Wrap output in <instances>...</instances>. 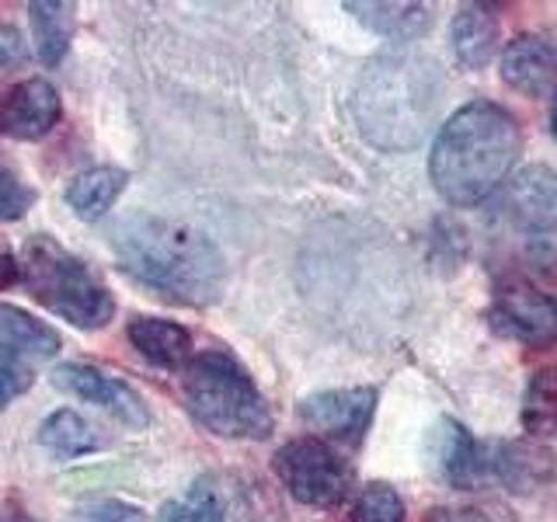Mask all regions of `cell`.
<instances>
[{
    "label": "cell",
    "mask_w": 557,
    "mask_h": 522,
    "mask_svg": "<svg viewBox=\"0 0 557 522\" xmlns=\"http://www.w3.org/2000/svg\"><path fill=\"white\" fill-rule=\"evenodd\" d=\"M74 522H147L144 509L122 498H98L74 512Z\"/></svg>",
    "instance_id": "cell-26"
},
{
    "label": "cell",
    "mask_w": 557,
    "mask_h": 522,
    "mask_svg": "<svg viewBox=\"0 0 557 522\" xmlns=\"http://www.w3.org/2000/svg\"><path fill=\"white\" fill-rule=\"evenodd\" d=\"M60 115H63L60 91L46 77H25L0 95V133L22 139V144L49 136L57 129Z\"/></svg>",
    "instance_id": "cell-11"
},
{
    "label": "cell",
    "mask_w": 557,
    "mask_h": 522,
    "mask_svg": "<svg viewBox=\"0 0 557 522\" xmlns=\"http://www.w3.org/2000/svg\"><path fill=\"white\" fill-rule=\"evenodd\" d=\"M161 522H223L220 495L206 481H199L188 495H182L174 505H168Z\"/></svg>",
    "instance_id": "cell-24"
},
{
    "label": "cell",
    "mask_w": 557,
    "mask_h": 522,
    "mask_svg": "<svg viewBox=\"0 0 557 522\" xmlns=\"http://www.w3.org/2000/svg\"><path fill=\"white\" fill-rule=\"evenodd\" d=\"M17 265H22L28 296H35L66 324L81 331H101L115 318V296L104 286V278L49 234L28 237Z\"/></svg>",
    "instance_id": "cell-5"
},
{
    "label": "cell",
    "mask_w": 557,
    "mask_h": 522,
    "mask_svg": "<svg viewBox=\"0 0 557 522\" xmlns=\"http://www.w3.org/2000/svg\"><path fill=\"white\" fill-rule=\"evenodd\" d=\"M22 60H25L22 35H17L11 25H0V74H8V70H14Z\"/></svg>",
    "instance_id": "cell-28"
},
{
    "label": "cell",
    "mask_w": 557,
    "mask_h": 522,
    "mask_svg": "<svg viewBox=\"0 0 557 522\" xmlns=\"http://www.w3.org/2000/svg\"><path fill=\"white\" fill-rule=\"evenodd\" d=\"M502 80L519 95L540 98L557 80V46L544 35H516L502 49Z\"/></svg>",
    "instance_id": "cell-13"
},
{
    "label": "cell",
    "mask_w": 557,
    "mask_h": 522,
    "mask_svg": "<svg viewBox=\"0 0 557 522\" xmlns=\"http://www.w3.org/2000/svg\"><path fill=\"white\" fill-rule=\"evenodd\" d=\"M32 376L25 370H14V365H0V414L11 408L14 397H22L28 390Z\"/></svg>",
    "instance_id": "cell-27"
},
{
    "label": "cell",
    "mask_w": 557,
    "mask_h": 522,
    "mask_svg": "<svg viewBox=\"0 0 557 522\" xmlns=\"http://www.w3.org/2000/svg\"><path fill=\"white\" fill-rule=\"evenodd\" d=\"M498 220L516 237L519 254L540 272L557 269V171L530 164L502 188Z\"/></svg>",
    "instance_id": "cell-6"
},
{
    "label": "cell",
    "mask_w": 557,
    "mask_h": 522,
    "mask_svg": "<svg viewBox=\"0 0 557 522\" xmlns=\"http://www.w3.org/2000/svg\"><path fill=\"white\" fill-rule=\"evenodd\" d=\"M35 439H39V446L49 449L52 457H60V460L87 457V452H98L104 446L98 428L87 422V418H81L77 411H70V408L52 411L39 425V432H35Z\"/></svg>",
    "instance_id": "cell-21"
},
{
    "label": "cell",
    "mask_w": 557,
    "mask_h": 522,
    "mask_svg": "<svg viewBox=\"0 0 557 522\" xmlns=\"http://www.w3.org/2000/svg\"><path fill=\"white\" fill-rule=\"evenodd\" d=\"M443 87V66L425 52H380L352 87V115L362 139L383 153L414 150L440 115Z\"/></svg>",
    "instance_id": "cell-2"
},
{
    "label": "cell",
    "mask_w": 557,
    "mask_h": 522,
    "mask_svg": "<svg viewBox=\"0 0 557 522\" xmlns=\"http://www.w3.org/2000/svg\"><path fill=\"white\" fill-rule=\"evenodd\" d=\"M376 390L373 387H338L321 390L300 400V418L310 432H318V439L335 443H359L366 428L373 422L376 411Z\"/></svg>",
    "instance_id": "cell-10"
},
{
    "label": "cell",
    "mask_w": 557,
    "mask_h": 522,
    "mask_svg": "<svg viewBox=\"0 0 557 522\" xmlns=\"http://www.w3.org/2000/svg\"><path fill=\"white\" fill-rule=\"evenodd\" d=\"M126 182H129V171L115 164L81 171L77 178L66 185V206L74 209L77 220L95 223L119 202V196L126 191Z\"/></svg>",
    "instance_id": "cell-18"
},
{
    "label": "cell",
    "mask_w": 557,
    "mask_h": 522,
    "mask_svg": "<svg viewBox=\"0 0 557 522\" xmlns=\"http://www.w3.org/2000/svg\"><path fill=\"white\" fill-rule=\"evenodd\" d=\"M52 383H57L60 390L87 400V405H98L109 414H115L126 428H147L150 425V408H147L144 394H139L133 383L104 373L91 362H63L60 370L52 373Z\"/></svg>",
    "instance_id": "cell-9"
},
{
    "label": "cell",
    "mask_w": 557,
    "mask_h": 522,
    "mask_svg": "<svg viewBox=\"0 0 557 522\" xmlns=\"http://www.w3.org/2000/svg\"><path fill=\"white\" fill-rule=\"evenodd\" d=\"M17 278H22V265H17V258L0 244V289H8L14 286Z\"/></svg>",
    "instance_id": "cell-30"
},
{
    "label": "cell",
    "mask_w": 557,
    "mask_h": 522,
    "mask_svg": "<svg viewBox=\"0 0 557 522\" xmlns=\"http://www.w3.org/2000/svg\"><path fill=\"white\" fill-rule=\"evenodd\" d=\"M522 133L512 112L495 101H470L440 129L429 153V178L449 202L470 209L509 182L519 161Z\"/></svg>",
    "instance_id": "cell-3"
},
{
    "label": "cell",
    "mask_w": 557,
    "mask_h": 522,
    "mask_svg": "<svg viewBox=\"0 0 557 522\" xmlns=\"http://www.w3.org/2000/svg\"><path fill=\"white\" fill-rule=\"evenodd\" d=\"M435 452H440V467L449 484L457 487H481L484 477V443L470 435L467 425L443 418L440 432H435Z\"/></svg>",
    "instance_id": "cell-16"
},
{
    "label": "cell",
    "mask_w": 557,
    "mask_h": 522,
    "mask_svg": "<svg viewBox=\"0 0 557 522\" xmlns=\"http://www.w3.org/2000/svg\"><path fill=\"white\" fill-rule=\"evenodd\" d=\"M487 327L527 348L557 345V296L533 286L530 278H505L484 310Z\"/></svg>",
    "instance_id": "cell-8"
},
{
    "label": "cell",
    "mask_w": 557,
    "mask_h": 522,
    "mask_svg": "<svg viewBox=\"0 0 557 522\" xmlns=\"http://www.w3.org/2000/svg\"><path fill=\"white\" fill-rule=\"evenodd\" d=\"M554 452L536 439H498L484 446V477H495L516 495H530L554 481Z\"/></svg>",
    "instance_id": "cell-12"
},
{
    "label": "cell",
    "mask_w": 557,
    "mask_h": 522,
    "mask_svg": "<svg viewBox=\"0 0 557 522\" xmlns=\"http://www.w3.org/2000/svg\"><path fill=\"white\" fill-rule=\"evenodd\" d=\"M345 522H405V501L391 484H366L356 495Z\"/></svg>",
    "instance_id": "cell-23"
},
{
    "label": "cell",
    "mask_w": 557,
    "mask_h": 522,
    "mask_svg": "<svg viewBox=\"0 0 557 522\" xmlns=\"http://www.w3.org/2000/svg\"><path fill=\"white\" fill-rule=\"evenodd\" d=\"M550 133L557 136V91H554V101H550Z\"/></svg>",
    "instance_id": "cell-31"
},
{
    "label": "cell",
    "mask_w": 557,
    "mask_h": 522,
    "mask_svg": "<svg viewBox=\"0 0 557 522\" xmlns=\"http://www.w3.org/2000/svg\"><path fill=\"white\" fill-rule=\"evenodd\" d=\"M126 338L157 370H185L188 359L196 356L191 352V331L178 321L168 318H133L126 327Z\"/></svg>",
    "instance_id": "cell-15"
},
{
    "label": "cell",
    "mask_w": 557,
    "mask_h": 522,
    "mask_svg": "<svg viewBox=\"0 0 557 522\" xmlns=\"http://www.w3.org/2000/svg\"><path fill=\"white\" fill-rule=\"evenodd\" d=\"M112 248L122 272L168 303L209 307L226 289L223 251L182 220L136 213L115 226Z\"/></svg>",
    "instance_id": "cell-1"
},
{
    "label": "cell",
    "mask_w": 557,
    "mask_h": 522,
    "mask_svg": "<svg viewBox=\"0 0 557 522\" xmlns=\"http://www.w3.org/2000/svg\"><path fill=\"white\" fill-rule=\"evenodd\" d=\"M60 352V331L14 303H0V365H32Z\"/></svg>",
    "instance_id": "cell-14"
},
{
    "label": "cell",
    "mask_w": 557,
    "mask_h": 522,
    "mask_svg": "<svg viewBox=\"0 0 557 522\" xmlns=\"http://www.w3.org/2000/svg\"><path fill=\"white\" fill-rule=\"evenodd\" d=\"M429 522H492V519L478 509H440L429 515Z\"/></svg>",
    "instance_id": "cell-29"
},
{
    "label": "cell",
    "mask_w": 557,
    "mask_h": 522,
    "mask_svg": "<svg viewBox=\"0 0 557 522\" xmlns=\"http://www.w3.org/2000/svg\"><path fill=\"white\" fill-rule=\"evenodd\" d=\"M449 39H453V52H457V60L467 70H481L492 63V57L498 52V42H502L498 17L484 4H467L453 17Z\"/></svg>",
    "instance_id": "cell-17"
},
{
    "label": "cell",
    "mask_w": 557,
    "mask_h": 522,
    "mask_svg": "<svg viewBox=\"0 0 557 522\" xmlns=\"http://www.w3.org/2000/svg\"><path fill=\"white\" fill-rule=\"evenodd\" d=\"M28 17H32V42L39 60L46 66L63 63L77 32V8L63 4V0H39V4L28 8Z\"/></svg>",
    "instance_id": "cell-20"
},
{
    "label": "cell",
    "mask_w": 557,
    "mask_h": 522,
    "mask_svg": "<svg viewBox=\"0 0 557 522\" xmlns=\"http://www.w3.org/2000/svg\"><path fill=\"white\" fill-rule=\"evenodd\" d=\"M35 206V188L22 178L14 161L0 153V220H22Z\"/></svg>",
    "instance_id": "cell-25"
},
{
    "label": "cell",
    "mask_w": 557,
    "mask_h": 522,
    "mask_svg": "<svg viewBox=\"0 0 557 522\" xmlns=\"http://www.w3.org/2000/svg\"><path fill=\"white\" fill-rule=\"evenodd\" d=\"M522 428L533 439H557V365L536 370L522 397Z\"/></svg>",
    "instance_id": "cell-22"
},
{
    "label": "cell",
    "mask_w": 557,
    "mask_h": 522,
    "mask_svg": "<svg viewBox=\"0 0 557 522\" xmlns=\"http://www.w3.org/2000/svg\"><path fill=\"white\" fill-rule=\"evenodd\" d=\"M182 394L196 422L220 439H265L275 428L265 394L223 348H206L188 359L182 370Z\"/></svg>",
    "instance_id": "cell-4"
},
{
    "label": "cell",
    "mask_w": 557,
    "mask_h": 522,
    "mask_svg": "<svg viewBox=\"0 0 557 522\" xmlns=\"http://www.w3.org/2000/svg\"><path fill=\"white\" fill-rule=\"evenodd\" d=\"M272 467L286 492L310 509H338L356 484V467L318 435L289 439L272 457Z\"/></svg>",
    "instance_id": "cell-7"
},
{
    "label": "cell",
    "mask_w": 557,
    "mask_h": 522,
    "mask_svg": "<svg viewBox=\"0 0 557 522\" xmlns=\"http://www.w3.org/2000/svg\"><path fill=\"white\" fill-rule=\"evenodd\" d=\"M348 14H356L359 22L383 35V39H394V42H414L432 28V8L429 4H345Z\"/></svg>",
    "instance_id": "cell-19"
}]
</instances>
